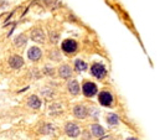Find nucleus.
Masks as SVG:
<instances>
[{
    "label": "nucleus",
    "instance_id": "1",
    "mask_svg": "<svg viewBox=\"0 0 160 140\" xmlns=\"http://www.w3.org/2000/svg\"><path fill=\"white\" fill-rule=\"evenodd\" d=\"M77 48H78V45H77V42H76L75 40H72V38H67V40H65V41L62 42V51L66 52V53H68V55L75 53V52L77 51Z\"/></svg>",
    "mask_w": 160,
    "mask_h": 140
},
{
    "label": "nucleus",
    "instance_id": "2",
    "mask_svg": "<svg viewBox=\"0 0 160 140\" xmlns=\"http://www.w3.org/2000/svg\"><path fill=\"white\" fill-rule=\"evenodd\" d=\"M82 92H83L84 97L91 98V97H93V96L97 94L98 88H97V86L93 82H84L83 86H82Z\"/></svg>",
    "mask_w": 160,
    "mask_h": 140
},
{
    "label": "nucleus",
    "instance_id": "3",
    "mask_svg": "<svg viewBox=\"0 0 160 140\" xmlns=\"http://www.w3.org/2000/svg\"><path fill=\"white\" fill-rule=\"evenodd\" d=\"M65 133L70 137V138H77L81 134V128L76 124V123H67L65 125Z\"/></svg>",
    "mask_w": 160,
    "mask_h": 140
},
{
    "label": "nucleus",
    "instance_id": "4",
    "mask_svg": "<svg viewBox=\"0 0 160 140\" xmlns=\"http://www.w3.org/2000/svg\"><path fill=\"white\" fill-rule=\"evenodd\" d=\"M98 102L103 107H111L113 104V96L108 91H102L98 94Z\"/></svg>",
    "mask_w": 160,
    "mask_h": 140
},
{
    "label": "nucleus",
    "instance_id": "5",
    "mask_svg": "<svg viewBox=\"0 0 160 140\" xmlns=\"http://www.w3.org/2000/svg\"><path fill=\"white\" fill-rule=\"evenodd\" d=\"M91 73H92L93 77H96L98 79H102L106 76L107 70L102 63H93L92 67H91Z\"/></svg>",
    "mask_w": 160,
    "mask_h": 140
},
{
    "label": "nucleus",
    "instance_id": "6",
    "mask_svg": "<svg viewBox=\"0 0 160 140\" xmlns=\"http://www.w3.org/2000/svg\"><path fill=\"white\" fill-rule=\"evenodd\" d=\"M9 65H10L11 68H14V70H19V68H21V67L24 66V60H22L21 56H19V55H14V56H11V57L9 58Z\"/></svg>",
    "mask_w": 160,
    "mask_h": 140
},
{
    "label": "nucleus",
    "instance_id": "7",
    "mask_svg": "<svg viewBox=\"0 0 160 140\" xmlns=\"http://www.w3.org/2000/svg\"><path fill=\"white\" fill-rule=\"evenodd\" d=\"M28 57H29V60H31V61H39L41 57H42V51H41V48H39L38 46L30 47L29 51H28Z\"/></svg>",
    "mask_w": 160,
    "mask_h": 140
},
{
    "label": "nucleus",
    "instance_id": "8",
    "mask_svg": "<svg viewBox=\"0 0 160 140\" xmlns=\"http://www.w3.org/2000/svg\"><path fill=\"white\" fill-rule=\"evenodd\" d=\"M31 38L35 41V42H39V43H45V40H46V37H45V34H43V31L39 29V28H35V29H32L31 30Z\"/></svg>",
    "mask_w": 160,
    "mask_h": 140
},
{
    "label": "nucleus",
    "instance_id": "9",
    "mask_svg": "<svg viewBox=\"0 0 160 140\" xmlns=\"http://www.w3.org/2000/svg\"><path fill=\"white\" fill-rule=\"evenodd\" d=\"M87 114H88V110H87V108H86L84 105L77 104L73 107V115H75L76 118H78V119H84V118L87 117Z\"/></svg>",
    "mask_w": 160,
    "mask_h": 140
},
{
    "label": "nucleus",
    "instance_id": "10",
    "mask_svg": "<svg viewBox=\"0 0 160 140\" xmlns=\"http://www.w3.org/2000/svg\"><path fill=\"white\" fill-rule=\"evenodd\" d=\"M58 76L63 79H68L72 77V68L68 66V65H62L60 68H58Z\"/></svg>",
    "mask_w": 160,
    "mask_h": 140
},
{
    "label": "nucleus",
    "instance_id": "11",
    "mask_svg": "<svg viewBox=\"0 0 160 140\" xmlns=\"http://www.w3.org/2000/svg\"><path fill=\"white\" fill-rule=\"evenodd\" d=\"M91 132H92V134L96 137V138H103L104 137V134H106V132H104V128L102 127V125H99V124H93L92 127H91Z\"/></svg>",
    "mask_w": 160,
    "mask_h": 140
},
{
    "label": "nucleus",
    "instance_id": "12",
    "mask_svg": "<svg viewBox=\"0 0 160 140\" xmlns=\"http://www.w3.org/2000/svg\"><path fill=\"white\" fill-rule=\"evenodd\" d=\"M68 91H70V93H71V94H73V96L80 94V92H81L80 83H78L76 79L70 81V82H68Z\"/></svg>",
    "mask_w": 160,
    "mask_h": 140
},
{
    "label": "nucleus",
    "instance_id": "13",
    "mask_svg": "<svg viewBox=\"0 0 160 140\" xmlns=\"http://www.w3.org/2000/svg\"><path fill=\"white\" fill-rule=\"evenodd\" d=\"M28 105L32 109H39L41 107V99L38 97V96H30L29 99H28Z\"/></svg>",
    "mask_w": 160,
    "mask_h": 140
},
{
    "label": "nucleus",
    "instance_id": "14",
    "mask_svg": "<svg viewBox=\"0 0 160 140\" xmlns=\"http://www.w3.org/2000/svg\"><path fill=\"white\" fill-rule=\"evenodd\" d=\"M107 123L109 125H117V124H119V117L114 113H109L107 115Z\"/></svg>",
    "mask_w": 160,
    "mask_h": 140
},
{
    "label": "nucleus",
    "instance_id": "15",
    "mask_svg": "<svg viewBox=\"0 0 160 140\" xmlns=\"http://www.w3.org/2000/svg\"><path fill=\"white\" fill-rule=\"evenodd\" d=\"M87 68H88V66L84 61H82V60H76L75 61V70L77 72H84Z\"/></svg>",
    "mask_w": 160,
    "mask_h": 140
},
{
    "label": "nucleus",
    "instance_id": "16",
    "mask_svg": "<svg viewBox=\"0 0 160 140\" xmlns=\"http://www.w3.org/2000/svg\"><path fill=\"white\" fill-rule=\"evenodd\" d=\"M53 132H55V127H53L52 124H45V125L40 129V133L41 134H45V135H47V134H52Z\"/></svg>",
    "mask_w": 160,
    "mask_h": 140
},
{
    "label": "nucleus",
    "instance_id": "17",
    "mask_svg": "<svg viewBox=\"0 0 160 140\" xmlns=\"http://www.w3.org/2000/svg\"><path fill=\"white\" fill-rule=\"evenodd\" d=\"M26 41H28L26 36L24 35V34H20V35L14 40V43H15V46H22V45L26 43Z\"/></svg>",
    "mask_w": 160,
    "mask_h": 140
},
{
    "label": "nucleus",
    "instance_id": "18",
    "mask_svg": "<svg viewBox=\"0 0 160 140\" xmlns=\"http://www.w3.org/2000/svg\"><path fill=\"white\" fill-rule=\"evenodd\" d=\"M87 110H88V114H89L92 118H94V119L98 118V115H99V109H98V108L92 107V108H89V109H87Z\"/></svg>",
    "mask_w": 160,
    "mask_h": 140
},
{
    "label": "nucleus",
    "instance_id": "19",
    "mask_svg": "<svg viewBox=\"0 0 160 140\" xmlns=\"http://www.w3.org/2000/svg\"><path fill=\"white\" fill-rule=\"evenodd\" d=\"M50 57H51V60H53V61H60V60H61V55H60V52L56 51V50L51 52Z\"/></svg>",
    "mask_w": 160,
    "mask_h": 140
},
{
    "label": "nucleus",
    "instance_id": "20",
    "mask_svg": "<svg viewBox=\"0 0 160 140\" xmlns=\"http://www.w3.org/2000/svg\"><path fill=\"white\" fill-rule=\"evenodd\" d=\"M82 139L83 140H91L92 139V134H91L88 130H84V132L82 133Z\"/></svg>",
    "mask_w": 160,
    "mask_h": 140
},
{
    "label": "nucleus",
    "instance_id": "21",
    "mask_svg": "<svg viewBox=\"0 0 160 140\" xmlns=\"http://www.w3.org/2000/svg\"><path fill=\"white\" fill-rule=\"evenodd\" d=\"M45 73L46 74H50V76H53L55 74V70L50 66H45Z\"/></svg>",
    "mask_w": 160,
    "mask_h": 140
},
{
    "label": "nucleus",
    "instance_id": "22",
    "mask_svg": "<svg viewBox=\"0 0 160 140\" xmlns=\"http://www.w3.org/2000/svg\"><path fill=\"white\" fill-rule=\"evenodd\" d=\"M58 38H60V35H58V34H56V32H51V41H52L53 43H56V42L58 41Z\"/></svg>",
    "mask_w": 160,
    "mask_h": 140
},
{
    "label": "nucleus",
    "instance_id": "23",
    "mask_svg": "<svg viewBox=\"0 0 160 140\" xmlns=\"http://www.w3.org/2000/svg\"><path fill=\"white\" fill-rule=\"evenodd\" d=\"M127 140H138V139H137V138H133V137H132V138H128Z\"/></svg>",
    "mask_w": 160,
    "mask_h": 140
}]
</instances>
